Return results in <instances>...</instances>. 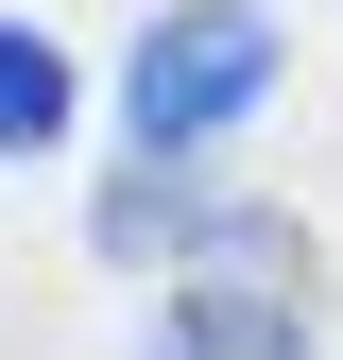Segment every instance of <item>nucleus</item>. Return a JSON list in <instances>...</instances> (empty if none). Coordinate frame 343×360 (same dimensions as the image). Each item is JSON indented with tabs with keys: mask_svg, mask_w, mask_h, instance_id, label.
I'll use <instances>...</instances> for the list:
<instances>
[{
	"mask_svg": "<svg viewBox=\"0 0 343 360\" xmlns=\"http://www.w3.org/2000/svg\"><path fill=\"white\" fill-rule=\"evenodd\" d=\"M257 103H275V0H172V18H138V52H120V138H138V172H189Z\"/></svg>",
	"mask_w": 343,
	"mask_h": 360,
	"instance_id": "1",
	"label": "nucleus"
},
{
	"mask_svg": "<svg viewBox=\"0 0 343 360\" xmlns=\"http://www.w3.org/2000/svg\"><path fill=\"white\" fill-rule=\"evenodd\" d=\"M155 360H309V275H189Z\"/></svg>",
	"mask_w": 343,
	"mask_h": 360,
	"instance_id": "2",
	"label": "nucleus"
},
{
	"mask_svg": "<svg viewBox=\"0 0 343 360\" xmlns=\"http://www.w3.org/2000/svg\"><path fill=\"white\" fill-rule=\"evenodd\" d=\"M69 138V52L34 18H0V155H52Z\"/></svg>",
	"mask_w": 343,
	"mask_h": 360,
	"instance_id": "3",
	"label": "nucleus"
},
{
	"mask_svg": "<svg viewBox=\"0 0 343 360\" xmlns=\"http://www.w3.org/2000/svg\"><path fill=\"white\" fill-rule=\"evenodd\" d=\"M86 240H103V257H138V275H155V257H189V240H206V206H189V172H120Z\"/></svg>",
	"mask_w": 343,
	"mask_h": 360,
	"instance_id": "4",
	"label": "nucleus"
}]
</instances>
